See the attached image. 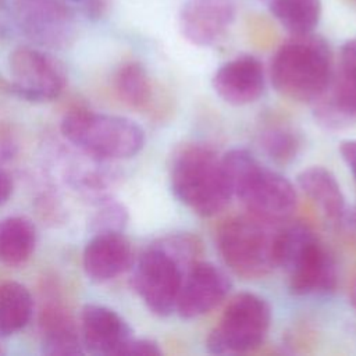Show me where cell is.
<instances>
[{
	"label": "cell",
	"mask_w": 356,
	"mask_h": 356,
	"mask_svg": "<svg viewBox=\"0 0 356 356\" xmlns=\"http://www.w3.org/2000/svg\"><path fill=\"white\" fill-rule=\"evenodd\" d=\"M200 256V241L185 232L159 238L139 256L131 282L153 314L165 317L175 312L184 275Z\"/></svg>",
	"instance_id": "cell-1"
},
{
	"label": "cell",
	"mask_w": 356,
	"mask_h": 356,
	"mask_svg": "<svg viewBox=\"0 0 356 356\" xmlns=\"http://www.w3.org/2000/svg\"><path fill=\"white\" fill-rule=\"evenodd\" d=\"M332 75L330 46L313 32L292 35L278 47L270 65L274 89L299 103H314L328 89Z\"/></svg>",
	"instance_id": "cell-2"
},
{
	"label": "cell",
	"mask_w": 356,
	"mask_h": 356,
	"mask_svg": "<svg viewBox=\"0 0 356 356\" xmlns=\"http://www.w3.org/2000/svg\"><path fill=\"white\" fill-rule=\"evenodd\" d=\"M232 196L246 210L270 222L286 220L296 209L295 186L280 172L263 165L249 150L232 149L222 156Z\"/></svg>",
	"instance_id": "cell-3"
},
{
	"label": "cell",
	"mask_w": 356,
	"mask_h": 356,
	"mask_svg": "<svg viewBox=\"0 0 356 356\" xmlns=\"http://www.w3.org/2000/svg\"><path fill=\"white\" fill-rule=\"evenodd\" d=\"M170 186L184 206L203 217L220 213L232 197L222 157L199 143L186 145L174 154Z\"/></svg>",
	"instance_id": "cell-4"
},
{
	"label": "cell",
	"mask_w": 356,
	"mask_h": 356,
	"mask_svg": "<svg viewBox=\"0 0 356 356\" xmlns=\"http://www.w3.org/2000/svg\"><path fill=\"white\" fill-rule=\"evenodd\" d=\"M275 259L277 267L286 273L293 295H325L337 286L335 259L306 224L293 222L278 229Z\"/></svg>",
	"instance_id": "cell-5"
},
{
	"label": "cell",
	"mask_w": 356,
	"mask_h": 356,
	"mask_svg": "<svg viewBox=\"0 0 356 356\" xmlns=\"http://www.w3.org/2000/svg\"><path fill=\"white\" fill-rule=\"evenodd\" d=\"M61 132L74 146L102 160L134 157L145 145V132L135 121L83 108L64 115Z\"/></svg>",
	"instance_id": "cell-6"
},
{
	"label": "cell",
	"mask_w": 356,
	"mask_h": 356,
	"mask_svg": "<svg viewBox=\"0 0 356 356\" xmlns=\"http://www.w3.org/2000/svg\"><path fill=\"white\" fill-rule=\"evenodd\" d=\"M273 224L249 213L235 216L218 228L217 248L234 274L256 280L277 267L275 243L280 228Z\"/></svg>",
	"instance_id": "cell-7"
},
{
	"label": "cell",
	"mask_w": 356,
	"mask_h": 356,
	"mask_svg": "<svg viewBox=\"0 0 356 356\" xmlns=\"http://www.w3.org/2000/svg\"><path fill=\"white\" fill-rule=\"evenodd\" d=\"M271 324L266 299L252 292L234 296L210 331L206 346L214 355L246 353L263 343Z\"/></svg>",
	"instance_id": "cell-8"
},
{
	"label": "cell",
	"mask_w": 356,
	"mask_h": 356,
	"mask_svg": "<svg viewBox=\"0 0 356 356\" xmlns=\"http://www.w3.org/2000/svg\"><path fill=\"white\" fill-rule=\"evenodd\" d=\"M11 75L10 89L29 102H49L57 99L65 88L64 65L39 49L19 46L8 57Z\"/></svg>",
	"instance_id": "cell-9"
},
{
	"label": "cell",
	"mask_w": 356,
	"mask_h": 356,
	"mask_svg": "<svg viewBox=\"0 0 356 356\" xmlns=\"http://www.w3.org/2000/svg\"><path fill=\"white\" fill-rule=\"evenodd\" d=\"M314 114L327 128H342L356 121V38L342 44L338 71L314 102Z\"/></svg>",
	"instance_id": "cell-10"
},
{
	"label": "cell",
	"mask_w": 356,
	"mask_h": 356,
	"mask_svg": "<svg viewBox=\"0 0 356 356\" xmlns=\"http://www.w3.org/2000/svg\"><path fill=\"white\" fill-rule=\"evenodd\" d=\"M24 33L49 47L67 46L75 33L72 11L61 0H13Z\"/></svg>",
	"instance_id": "cell-11"
},
{
	"label": "cell",
	"mask_w": 356,
	"mask_h": 356,
	"mask_svg": "<svg viewBox=\"0 0 356 356\" xmlns=\"http://www.w3.org/2000/svg\"><path fill=\"white\" fill-rule=\"evenodd\" d=\"M231 285L222 268L200 259L184 275L175 313L185 320L204 316L227 298Z\"/></svg>",
	"instance_id": "cell-12"
},
{
	"label": "cell",
	"mask_w": 356,
	"mask_h": 356,
	"mask_svg": "<svg viewBox=\"0 0 356 356\" xmlns=\"http://www.w3.org/2000/svg\"><path fill=\"white\" fill-rule=\"evenodd\" d=\"M236 15L232 0H186L178 15L182 36L192 44H216L231 26Z\"/></svg>",
	"instance_id": "cell-13"
},
{
	"label": "cell",
	"mask_w": 356,
	"mask_h": 356,
	"mask_svg": "<svg viewBox=\"0 0 356 356\" xmlns=\"http://www.w3.org/2000/svg\"><path fill=\"white\" fill-rule=\"evenodd\" d=\"M217 96L228 104L245 106L256 102L264 92L266 78L261 63L250 54L224 63L213 75Z\"/></svg>",
	"instance_id": "cell-14"
},
{
	"label": "cell",
	"mask_w": 356,
	"mask_h": 356,
	"mask_svg": "<svg viewBox=\"0 0 356 356\" xmlns=\"http://www.w3.org/2000/svg\"><path fill=\"white\" fill-rule=\"evenodd\" d=\"M81 338L85 350L96 355H118L132 337L129 324L113 309L88 303L81 312Z\"/></svg>",
	"instance_id": "cell-15"
},
{
	"label": "cell",
	"mask_w": 356,
	"mask_h": 356,
	"mask_svg": "<svg viewBox=\"0 0 356 356\" xmlns=\"http://www.w3.org/2000/svg\"><path fill=\"white\" fill-rule=\"evenodd\" d=\"M82 266L92 281H110L134 266L131 242L122 232L93 234L83 249Z\"/></svg>",
	"instance_id": "cell-16"
},
{
	"label": "cell",
	"mask_w": 356,
	"mask_h": 356,
	"mask_svg": "<svg viewBox=\"0 0 356 356\" xmlns=\"http://www.w3.org/2000/svg\"><path fill=\"white\" fill-rule=\"evenodd\" d=\"M40 346L44 355L75 356L85 353L81 330L72 314L60 305H47L39 318Z\"/></svg>",
	"instance_id": "cell-17"
},
{
	"label": "cell",
	"mask_w": 356,
	"mask_h": 356,
	"mask_svg": "<svg viewBox=\"0 0 356 356\" xmlns=\"http://www.w3.org/2000/svg\"><path fill=\"white\" fill-rule=\"evenodd\" d=\"M299 189L321 210L332 224H339L346 216L345 196L337 177L321 165H313L299 172Z\"/></svg>",
	"instance_id": "cell-18"
},
{
	"label": "cell",
	"mask_w": 356,
	"mask_h": 356,
	"mask_svg": "<svg viewBox=\"0 0 356 356\" xmlns=\"http://www.w3.org/2000/svg\"><path fill=\"white\" fill-rule=\"evenodd\" d=\"M36 246V228L22 216L0 220V261L7 266H21L31 259Z\"/></svg>",
	"instance_id": "cell-19"
},
{
	"label": "cell",
	"mask_w": 356,
	"mask_h": 356,
	"mask_svg": "<svg viewBox=\"0 0 356 356\" xmlns=\"http://www.w3.org/2000/svg\"><path fill=\"white\" fill-rule=\"evenodd\" d=\"M33 313V299L29 289L7 281L0 286V337H10L21 331Z\"/></svg>",
	"instance_id": "cell-20"
},
{
	"label": "cell",
	"mask_w": 356,
	"mask_h": 356,
	"mask_svg": "<svg viewBox=\"0 0 356 356\" xmlns=\"http://www.w3.org/2000/svg\"><path fill=\"white\" fill-rule=\"evenodd\" d=\"M268 8L292 35L312 33L321 17V0H270Z\"/></svg>",
	"instance_id": "cell-21"
},
{
	"label": "cell",
	"mask_w": 356,
	"mask_h": 356,
	"mask_svg": "<svg viewBox=\"0 0 356 356\" xmlns=\"http://www.w3.org/2000/svg\"><path fill=\"white\" fill-rule=\"evenodd\" d=\"M114 86L120 99L132 108L145 110L152 102V81L145 67L136 61L125 63L117 70Z\"/></svg>",
	"instance_id": "cell-22"
},
{
	"label": "cell",
	"mask_w": 356,
	"mask_h": 356,
	"mask_svg": "<svg viewBox=\"0 0 356 356\" xmlns=\"http://www.w3.org/2000/svg\"><path fill=\"white\" fill-rule=\"evenodd\" d=\"M263 153L277 164H289L299 154L302 139L298 131L285 122H273L259 132Z\"/></svg>",
	"instance_id": "cell-23"
},
{
	"label": "cell",
	"mask_w": 356,
	"mask_h": 356,
	"mask_svg": "<svg viewBox=\"0 0 356 356\" xmlns=\"http://www.w3.org/2000/svg\"><path fill=\"white\" fill-rule=\"evenodd\" d=\"M90 222L93 234L122 232L128 222V210L117 200H104L95 211Z\"/></svg>",
	"instance_id": "cell-24"
},
{
	"label": "cell",
	"mask_w": 356,
	"mask_h": 356,
	"mask_svg": "<svg viewBox=\"0 0 356 356\" xmlns=\"http://www.w3.org/2000/svg\"><path fill=\"white\" fill-rule=\"evenodd\" d=\"M161 355L159 343L147 338H134L131 337L118 350L117 356H156Z\"/></svg>",
	"instance_id": "cell-25"
},
{
	"label": "cell",
	"mask_w": 356,
	"mask_h": 356,
	"mask_svg": "<svg viewBox=\"0 0 356 356\" xmlns=\"http://www.w3.org/2000/svg\"><path fill=\"white\" fill-rule=\"evenodd\" d=\"M341 156L356 181V140H345L339 146Z\"/></svg>",
	"instance_id": "cell-26"
},
{
	"label": "cell",
	"mask_w": 356,
	"mask_h": 356,
	"mask_svg": "<svg viewBox=\"0 0 356 356\" xmlns=\"http://www.w3.org/2000/svg\"><path fill=\"white\" fill-rule=\"evenodd\" d=\"M13 193V179L7 171L0 167V206H3Z\"/></svg>",
	"instance_id": "cell-27"
},
{
	"label": "cell",
	"mask_w": 356,
	"mask_h": 356,
	"mask_svg": "<svg viewBox=\"0 0 356 356\" xmlns=\"http://www.w3.org/2000/svg\"><path fill=\"white\" fill-rule=\"evenodd\" d=\"M85 1V13L90 18H99L104 8H106V0H83Z\"/></svg>",
	"instance_id": "cell-28"
},
{
	"label": "cell",
	"mask_w": 356,
	"mask_h": 356,
	"mask_svg": "<svg viewBox=\"0 0 356 356\" xmlns=\"http://www.w3.org/2000/svg\"><path fill=\"white\" fill-rule=\"evenodd\" d=\"M349 299H350L352 306L356 309V278H355V280H353V282H352L350 292H349Z\"/></svg>",
	"instance_id": "cell-29"
},
{
	"label": "cell",
	"mask_w": 356,
	"mask_h": 356,
	"mask_svg": "<svg viewBox=\"0 0 356 356\" xmlns=\"http://www.w3.org/2000/svg\"><path fill=\"white\" fill-rule=\"evenodd\" d=\"M350 220H352V224L356 227V209H355V211H353V214L350 216Z\"/></svg>",
	"instance_id": "cell-30"
},
{
	"label": "cell",
	"mask_w": 356,
	"mask_h": 356,
	"mask_svg": "<svg viewBox=\"0 0 356 356\" xmlns=\"http://www.w3.org/2000/svg\"><path fill=\"white\" fill-rule=\"evenodd\" d=\"M72 1H83V0H72Z\"/></svg>",
	"instance_id": "cell-31"
}]
</instances>
